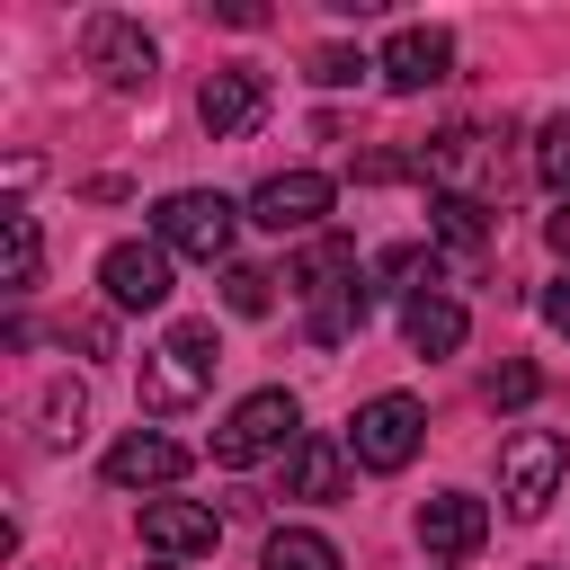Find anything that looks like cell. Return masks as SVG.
Returning <instances> with one entry per match:
<instances>
[{
	"instance_id": "obj_1",
	"label": "cell",
	"mask_w": 570,
	"mask_h": 570,
	"mask_svg": "<svg viewBox=\"0 0 570 570\" xmlns=\"http://www.w3.org/2000/svg\"><path fill=\"white\" fill-rule=\"evenodd\" d=\"M303 303H312V347H347L356 330H365V312H374V294H365V276H356V249L347 240H312L303 258H294V276H285Z\"/></svg>"
},
{
	"instance_id": "obj_2",
	"label": "cell",
	"mask_w": 570,
	"mask_h": 570,
	"mask_svg": "<svg viewBox=\"0 0 570 570\" xmlns=\"http://www.w3.org/2000/svg\"><path fill=\"white\" fill-rule=\"evenodd\" d=\"M214 365H223V338H214V321H178L151 356H142V410H187V401H205L214 392Z\"/></svg>"
},
{
	"instance_id": "obj_3",
	"label": "cell",
	"mask_w": 570,
	"mask_h": 570,
	"mask_svg": "<svg viewBox=\"0 0 570 570\" xmlns=\"http://www.w3.org/2000/svg\"><path fill=\"white\" fill-rule=\"evenodd\" d=\"M294 445H303V410H294V392H249V401L214 428V463H223V472H249V463L294 454Z\"/></svg>"
},
{
	"instance_id": "obj_4",
	"label": "cell",
	"mask_w": 570,
	"mask_h": 570,
	"mask_svg": "<svg viewBox=\"0 0 570 570\" xmlns=\"http://www.w3.org/2000/svg\"><path fill=\"white\" fill-rule=\"evenodd\" d=\"M232 232H240V205H232V196H214V187H178V196H160V205H151V240H160V249H178V258H223V249H232Z\"/></svg>"
},
{
	"instance_id": "obj_5",
	"label": "cell",
	"mask_w": 570,
	"mask_h": 570,
	"mask_svg": "<svg viewBox=\"0 0 570 570\" xmlns=\"http://www.w3.org/2000/svg\"><path fill=\"white\" fill-rule=\"evenodd\" d=\"M419 436H428V410H419L410 392H374V401L347 419V454H356L365 472H401V463L419 454Z\"/></svg>"
},
{
	"instance_id": "obj_6",
	"label": "cell",
	"mask_w": 570,
	"mask_h": 570,
	"mask_svg": "<svg viewBox=\"0 0 570 570\" xmlns=\"http://www.w3.org/2000/svg\"><path fill=\"white\" fill-rule=\"evenodd\" d=\"M561 472H570V436H552V428H517V436L499 445V499H508L517 517H534V508L561 490Z\"/></svg>"
},
{
	"instance_id": "obj_7",
	"label": "cell",
	"mask_w": 570,
	"mask_h": 570,
	"mask_svg": "<svg viewBox=\"0 0 570 570\" xmlns=\"http://www.w3.org/2000/svg\"><path fill=\"white\" fill-rule=\"evenodd\" d=\"M80 53H89V71H98L107 89H151V71H160L142 18H116V9H98V18L80 27Z\"/></svg>"
},
{
	"instance_id": "obj_8",
	"label": "cell",
	"mask_w": 570,
	"mask_h": 570,
	"mask_svg": "<svg viewBox=\"0 0 570 570\" xmlns=\"http://www.w3.org/2000/svg\"><path fill=\"white\" fill-rule=\"evenodd\" d=\"M98 285H107L116 312H160L169 303V249L160 240H116L98 258Z\"/></svg>"
},
{
	"instance_id": "obj_9",
	"label": "cell",
	"mask_w": 570,
	"mask_h": 570,
	"mask_svg": "<svg viewBox=\"0 0 570 570\" xmlns=\"http://www.w3.org/2000/svg\"><path fill=\"white\" fill-rule=\"evenodd\" d=\"M196 116H205V134H214V142L249 134V125L267 116V71H249V62H223V71H205V89H196Z\"/></svg>"
},
{
	"instance_id": "obj_10",
	"label": "cell",
	"mask_w": 570,
	"mask_h": 570,
	"mask_svg": "<svg viewBox=\"0 0 570 570\" xmlns=\"http://www.w3.org/2000/svg\"><path fill=\"white\" fill-rule=\"evenodd\" d=\"M419 543H428L436 561H472V552L490 543V508H481L472 490H436V499H419Z\"/></svg>"
},
{
	"instance_id": "obj_11",
	"label": "cell",
	"mask_w": 570,
	"mask_h": 570,
	"mask_svg": "<svg viewBox=\"0 0 570 570\" xmlns=\"http://www.w3.org/2000/svg\"><path fill=\"white\" fill-rule=\"evenodd\" d=\"M383 89H401V98H419V89H436L445 71H454V36L445 27H401L392 45H383Z\"/></svg>"
},
{
	"instance_id": "obj_12",
	"label": "cell",
	"mask_w": 570,
	"mask_h": 570,
	"mask_svg": "<svg viewBox=\"0 0 570 570\" xmlns=\"http://www.w3.org/2000/svg\"><path fill=\"white\" fill-rule=\"evenodd\" d=\"M330 214V178L321 169H276L258 196H249V223L258 232H312Z\"/></svg>"
},
{
	"instance_id": "obj_13",
	"label": "cell",
	"mask_w": 570,
	"mask_h": 570,
	"mask_svg": "<svg viewBox=\"0 0 570 570\" xmlns=\"http://www.w3.org/2000/svg\"><path fill=\"white\" fill-rule=\"evenodd\" d=\"M142 543H151L160 561H196V552L223 543V517L196 508V499H142Z\"/></svg>"
},
{
	"instance_id": "obj_14",
	"label": "cell",
	"mask_w": 570,
	"mask_h": 570,
	"mask_svg": "<svg viewBox=\"0 0 570 570\" xmlns=\"http://www.w3.org/2000/svg\"><path fill=\"white\" fill-rule=\"evenodd\" d=\"M178 472H187V445L160 436V428H134V436L107 445V481H116V490H169Z\"/></svg>"
},
{
	"instance_id": "obj_15",
	"label": "cell",
	"mask_w": 570,
	"mask_h": 570,
	"mask_svg": "<svg viewBox=\"0 0 570 570\" xmlns=\"http://www.w3.org/2000/svg\"><path fill=\"white\" fill-rule=\"evenodd\" d=\"M401 330H410V347H419V356H454V347H463V303L419 285V294H410V312H401Z\"/></svg>"
},
{
	"instance_id": "obj_16",
	"label": "cell",
	"mask_w": 570,
	"mask_h": 570,
	"mask_svg": "<svg viewBox=\"0 0 570 570\" xmlns=\"http://www.w3.org/2000/svg\"><path fill=\"white\" fill-rule=\"evenodd\" d=\"M338 490H347V454L330 436H303L285 454V499H338Z\"/></svg>"
},
{
	"instance_id": "obj_17",
	"label": "cell",
	"mask_w": 570,
	"mask_h": 570,
	"mask_svg": "<svg viewBox=\"0 0 570 570\" xmlns=\"http://www.w3.org/2000/svg\"><path fill=\"white\" fill-rule=\"evenodd\" d=\"M428 214H436V240H445L454 258H481V249H490V205H481V196H436Z\"/></svg>"
},
{
	"instance_id": "obj_18",
	"label": "cell",
	"mask_w": 570,
	"mask_h": 570,
	"mask_svg": "<svg viewBox=\"0 0 570 570\" xmlns=\"http://www.w3.org/2000/svg\"><path fill=\"white\" fill-rule=\"evenodd\" d=\"M258 570H347V561H338L330 534H312V525H276L267 552H258Z\"/></svg>"
},
{
	"instance_id": "obj_19",
	"label": "cell",
	"mask_w": 570,
	"mask_h": 570,
	"mask_svg": "<svg viewBox=\"0 0 570 570\" xmlns=\"http://www.w3.org/2000/svg\"><path fill=\"white\" fill-rule=\"evenodd\" d=\"M0 232H9V294H27L36 285V267H45V240H36V214H0Z\"/></svg>"
},
{
	"instance_id": "obj_20",
	"label": "cell",
	"mask_w": 570,
	"mask_h": 570,
	"mask_svg": "<svg viewBox=\"0 0 570 570\" xmlns=\"http://www.w3.org/2000/svg\"><path fill=\"white\" fill-rule=\"evenodd\" d=\"M410 276H436V249L428 240H392V249H374V285H410Z\"/></svg>"
},
{
	"instance_id": "obj_21",
	"label": "cell",
	"mask_w": 570,
	"mask_h": 570,
	"mask_svg": "<svg viewBox=\"0 0 570 570\" xmlns=\"http://www.w3.org/2000/svg\"><path fill=\"white\" fill-rule=\"evenodd\" d=\"M223 303H232L240 321H258V312L276 303V276H267V267H223Z\"/></svg>"
},
{
	"instance_id": "obj_22",
	"label": "cell",
	"mask_w": 570,
	"mask_h": 570,
	"mask_svg": "<svg viewBox=\"0 0 570 570\" xmlns=\"http://www.w3.org/2000/svg\"><path fill=\"white\" fill-rule=\"evenodd\" d=\"M481 392H490V410H525V401L543 392V374H534V365H490Z\"/></svg>"
},
{
	"instance_id": "obj_23",
	"label": "cell",
	"mask_w": 570,
	"mask_h": 570,
	"mask_svg": "<svg viewBox=\"0 0 570 570\" xmlns=\"http://www.w3.org/2000/svg\"><path fill=\"white\" fill-rule=\"evenodd\" d=\"M534 169H543V187H561V205H570V116H552V125H543Z\"/></svg>"
},
{
	"instance_id": "obj_24",
	"label": "cell",
	"mask_w": 570,
	"mask_h": 570,
	"mask_svg": "<svg viewBox=\"0 0 570 570\" xmlns=\"http://www.w3.org/2000/svg\"><path fill=\"white\" fill-rule=\"evenodd\" d=\"M365 71H374V62L347 53V45H321V53H312V80H321V89H347V80H365Z\"/></svg>"
},
{
	"instance_id": "obj_25",
	"label": "cell",
	"mask_w": 570,
	"mask_h": 570,
	"mask_svg": "<svg viewBox=\"0 0 570 570\" xmlns=\"http://www.w3.org/2000/svg\"><path fill=\"white\" fill-rule=\"evenodd\" d=\"M45 419H53V436H80V419H89V392H80V383H53V392H45Z\"/></svg>"
},
{
	"instance_id": "obj_26",
	"label": "cell",
	"mask_w": 570,
	"mask_h": 570,
	"mask_svg": "<svg viewBox=\"0 0 570 570\" xmlns=\"http://www.w3.org/2000/svg\"><path fill=\"white\" fill-rule=\"evenodd\" d=\"M543 321L570 338V276H552V285H543Z\"/></svg>"
},
{
	"instance_id": "obj_27",
	"label": "cell",
	"mask_w": 570,
	"mask_h": 570,
	"mask_svg": "<svg viewBox=\"0 0 570 570\" xmlns=\"http://www.w3.org/2000/svg\"><path fill=\"white\" fill-rule=\"evenodd\" d=\"M214 18H223V27H267V9H258V0H223Z\"/></svg>"
},
{
	"instance_id": "obj_28",
	"label": "cell",
	"mask_w": 570,
	"mask_h": 570,
	"mask_svg": "<svg viewBox=\"0 0 570 570\" xmlns=\"http://www.w3.org/2000/svg\"><path fill=\"white\" fill-rule=\"evenodd\" d=\"M543 240H552V249L570 258V205H561V214H543Z\"/></svg>"
},
{
	"instance_id": "obj_29",
	"label": "cell",
	"mask_w": 570,
	"mask_h": 570,
	"mask_svg": "<svg viewBox=\"0 0 570 570\" xmlns=\"http://www.w3.org/2000/svg\"><path fill=\"white\" fill-rule=\"evenodd\" d=\"M151 570H169V561H151Z\"/></svg>"
}]
</instances>
